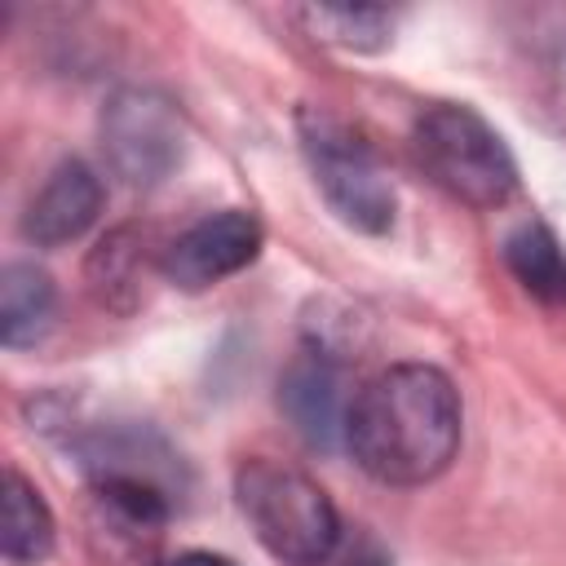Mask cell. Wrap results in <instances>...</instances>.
<instances>
[{"mask_svg": "<svg viewBox=\"0 0 566 566\" xmlns=\"http://www.w3.org/2000/svg\"><path fill=\"white\" fill-rule=\"evenodd\" d=\"M234 500L261 548L287 566H318L340 544V513L327 491L283 460H243L234 473Z\"/></svg>", "mask_w": 566, "mask_h": 566, "instance_id": "cell-2", "label": "cell"}, {"mask_svg": "<svg viewBox=\"0 0 566 566\" xmlns=\"http://www.w3.org/2000/svg\"><path fill=\"white\" fill-rule=\"evenodd\" d=\"M164 566H234V562L230 557H217V553H177Z\"/></svg>", "mask_w": 566, "mask_h": 566, "instance_id": "cell-17", "label": "cell"}, {"mask_svg": "<svg viewBox=\"0 0 566 566\" xmlns=\"http://www.w3.org/2000/svg\"><path fill=\"white\" fill-rule=\"evenodd\" d=\"M88 274H93V287L102 292V301H115V292L119 287H137V274H142V252L128 243V230H119V234H111L97 252H93V261H88Z\"/></svg>", "mask_w": 566, "mask_h": 566, "instance_id": "cell-15", "label": "cell"}, {"mask_svg": "<svg viewBox=\"0 0 566 566\" xmlns=\"http://www.w3.org/2000/svg\"><path fill=\"white\" fill-rule=\"evenodd\" d=\"M301 150L327 208L358 234L394 226V181L376 150L332 115H301Z\"/></svg>", "mask_w": 566, "mask_h": 566, "instance_id": "cell-4", "label": "cell"}, {"mask_svg": "<svg viewBox=\"0 0 566 566\" xmlns=\"http://www.w3.org/2000/svg\"><path fill=\"white\" fill-rule=\"evenodd\" d=\"M102 212V181L84 159H62L22 212V239L35 248H62L80 239Z\"/></svg>", "mask_w": 566, "mask_h": 566, "instance_id": "cell-10", "label": "cell"}, {"mask_svg": "<svg viewBox=\"0 0 566 566\" xmlns=\"http://www.w3.org/2000/svg\"><path fill=\"white\" fill-rule=\"evenodd\" d=\"M53 310H57L53 279L31 261H9L0 274V340L9 349H27L44 340V332L53 327Z\"/></svg>", "mask_w": 566, "mask_h": 566, "instance_id": "cell-11", "label": "cell"}, {"mask_svg": "<svg viewBox=\"0 0 566 566\" xmlns=\"http://www.w3.org/2000/svg\"><path fill=\"white\" fill-rule=\"evenodd\" d=\"M80 464L97 478H124V482H146L159 486L177 500L181 491V464L168 451V442L146 429V424H93L88 433H80L75 442Z\"/></svg>", "mask_w": 566, "mask_h": 566, "instance_id": "cell-9", "label": "cell"}, {"mask_svg": "<svg viewBox=\"0 0 566 566\" xmlns=\"http://www.w3.org/2000/svg\"><path fill=\"white\" fill-rule=\"evenodd\" d=\"M102 150L128 186H159L186 159L181 111L155 88H119L102 106Z\"/></svg>", "mask_w": 566, "mask_h": 566, "instance_id": "cell-5", "label": "cell"}, {"mask_svg": "<svg viewBox=\"0 0 566 566\" xmlns=\"http://www.w3.org/2000/svg\"><path fill=\"white\" fill-rule=\"evenodd\" d=\"M305 22L318 40L340 49H380L389 40V9H305Z\"/></svg>", "mask_w": 566, "mask_h": 566, "instance_id": "cell-14", "label": "cell"}, {"mask_svg": "<svg viewBox=\"0 0 566 566\" xmlns=\"http://www.w3.org/2000/svg\"><path fill=\"white\" fill-rule=\"evenodd\" d=\"M504 261L513 270V279L548 301V305H562L566 301V248L557 243V234L539 221H526L517 226L509 239H504Z\"/></svg>", "mask_w": 566, "mask_h": 566, "instance_id": "cell-13", "label": "cell"}, {"mask_svg": "<svg viewBox=\"0 0 566 566\" xmlns=\"http://www.w3.org/2000/svg\"><path fill=\"white\" fill-rule=\"evenodd\" d=\"M318 566H389V562L380 557V548H376L371 539H363V535H358V539H349V544L340 539V544H336Z\"/></svg>", "mask_w": 566, "mask_h": 566, "instance_id": "cell-16", "label": "cell"}, {"mask_svg": "<svg viewBox=\"0 0 566 566\" xmlns=\"http://www.w3.org/2000/svg\"><path fill=\"white\" fill-rule=\"evenodd\" d=\"M168 513V491L124 478H97L84 500V544L97 566H164Z\"/></svg>", "mask_w": 566, "mask_h": 566, "instance_id": "cell-6", "label": "cell"}, {"mask_svg": "<svg viewBox=\"0 0 566 566\" xmlns=\"http://www.w3.org/2000/svg\"><path fill=\"white\" fill-rule=\"evenodd\" d=\"M256 252H261V221L252 212L226 208V212L195 221L186 234H177L168 243L164 279L186 292H203V287L239 274L243 265H252Z\"/></svg>", "mask_w": 566, "mask_h": 566, "instance_id": "cell-7", "label": "cell"}, {"mask_svg": "<svg viewBox=\"0 0 566 566\" xmlns=\"http://www.w3.org/2000/svg\"><path fill=\"white\" fill-rule=\"evenodd\" d=\"M57 526L44 504V495L18 473L4 469V495H0V553L9 566H35L53 553Z\"/></svg>", "mask_w": 566, "mask_h": 566, "instance_id": "cell-12", "label": "cell"}, {"mask_svg": "<svg viewBox=\"0 0 566 566\" xmlns=\"http://www.w3.org/2000/svg\"><path fill=\"white\" fill-rule=\"evenodd\" d=\"M345 447L385 486H424L460 451V394L429 363H398L349 398Z\"/></svg>", "mask_w": 566, "mask_h": 566, "instance_id": "cell-1", "label": "cell"}, {"mask_svg": "<svg viewBox=\"0 0 566 566\" xmlns=\"http://www.w3.org/2000/svg\"><path fill=\"white\" fill-rule=\"evenodd\" d=\"M416 155L424 172L469 208H500L517 190V164L504 137L469 106H429L416 119Z\"/></svg>", "mask_w": 566, "mask_h": 566, "instance_id": "cell-3", "label": "cell"}, {"mask_svg": "<svg viewBox=\"0 0 566 566\" xmlns=\"http://www.w3.org/2000/svg\"><path fill=\"white\" fill-rule=\"evenodd\" d=\"M279 407L287 411V420L296 424V433L327 451L345 438V420H349V402H345V376L336 367V358L327 349H301L283 380H279Z\"/></svg>", "mask_w": 566, "mask_h": 566, "instance_id": "cell-8", "label": "cell"}]
</instances>
